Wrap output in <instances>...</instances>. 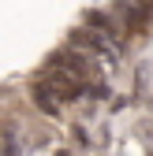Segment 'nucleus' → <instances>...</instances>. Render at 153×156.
Returning a JSON list of instances; mask_svg holds the SVG:
<instances>
[{"instance_id":"1","label":"nucleus","mask_w":153,"mask_h":156,"mask_svg":"<svg viewBox=\"0 0 153 156\" xmlns=\"http://www.w3.org/2000/svg\"><path fill=\"white\" fill-rule=\"evenodd\" d=\"M86 82H90V60H82L79 52H56L34 82V101L49 115H56L64 104L86 93Z\"/></svg>"},{"instance_id":"2","label":"nucleus","mask_w":153,"mask_h":156,"mask_svg":"<svg viewBox=\"0 0 153 156\" xmlns=\"http://www.w3.org/2000/svg\"><path fill=\"white\" fill-rule=\"evenodd\" d=\"M71 45H75V52L82 56H93V60H108V63H116V56H120V45L112 41V37H105V34H97V30H75L71 34Z\"/></svg>"},{"instance_id":"3","label":"nucleus","mask_w":153,"mask_h":156,"mask_svg":"<svg viewBox=\"0 0 153 156\" xmlns=\"http://www.w3.org/2000/svg\"><path fill=\"white\" fill-rule=\"evenodd\" d=\"M56 156H82V152H75V149H60Z\"/></svg>"}]
</instances>
